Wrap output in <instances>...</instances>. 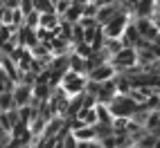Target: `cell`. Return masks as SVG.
<instances>
[{"instance_id": "obj_10", "label": "cell", "mask_w": 160, "mask_h": 148, "mask_svg": "<svg viewBox=\"0 0 160 148\" xmlns=\"http://www.w3.org/2000/svg\"><path fill=\"white\" fill-rule=\"evenodd\" d=\"M12 97H14L16 108L29 105V101H32V88H27V86H16V90L12 92Z\"/></svg>"}, {"instance_id": "obj_18", "label": "cell", "mask_w": 160, "mask_h": 148, "mask_svg": "<svg viewBox=\"0 0 160 148\" xmlns=\"http://www.w3.org/2000/svg\"><path fill=\"white\" fill-rule=\"evenodd\" d=\"M34 12L38 16L43 14H54V2H50V0H36L34 2Z\"/></svg>"}, {"instance_id": "obj_27", "label": "cell", "mask_w": 160, "mask_h": 148, "mask_svg": "<svg viewBox=\"0 0 160 148\" xmlns=\"http://www.w3.org/2000/svg\"><path fill=\"white\" fill-rule=\"evenodd\" d=\"M133 148H149V146H144V144H135Z\"/></svg>"}, {"instance_id": "obj_15", "label": "cell", "mask_w": 160, "mask_h": 148, "mask_svg": "<svg viewBox=\"0 0 160 148\" xmlns=\"http://www.w3.org/2000/svg\"><path fill=\"white\" fill-rule=\"evenodd\" d=\"M102 5H104V0H86L83 2V18H95Z\"/></svg>"}, {"instance_id": "obj_13", "label": "cell", "mask_w": 160, "mask_h": 148, "mask_svg": "<svg viewBox=\"0 0 160 148\" xmlns=\"http://www.w3.org/2000/svg\"><path fill=\"white\" fill-rule=\"evenodd\" d=\"M59 23H61V18H59L57 14H43V16H41V20H38V27H43V29H48V31H54V29L59 27Z\"/></svg>"}, {"instance_id": "obj_5", "label": "cell", "mask_w": 160, "mask_h": 148, "mask_svg": "<svg viewBox=\"0 0 160 148\" xmlns=\"http://www.w3.org/2000/svg\"><path fill=\"white\" fill-rule=\"evenodd\" d=\"M133 25H135V29H138V34H140L142 40H147V43H153L156 40L158 29L151 23V18H138V20H133Z\"/></svg>"}, {"instance_id": "obj_23", "label": "cell", "mask_w": 160, "mask_h": 148, "mask_svg": "<svg viewBox=\"0 0 160 148\" xmlns=\"http://www.w3.org/2000/svg\"><path fill=\"white\" fill-rule=\"evenodd\" d=\"M68 7H70V0H63V2H54V14L59 18H63V14L68 12Z\"/></svg>"}, {"instance_id": "obj_9", "label": "cell", "mask_w": 160, "mask_h": 148, "mask_svg": "<svg viewBox=\"0 0 160 148\" xmlns=\"http://www.w3.org/2000/svg\"><path fill=\"white\" fill-rule=\"evenodd\" d=\"M81 18H83V0H74V2H70L68 12L63 14L61 20H66V23H70V25H77Z\"/></svg>"}, {"instance_id": "obj_17", "label": "cell", "mask_w": 160, "mask_h": 148, "mask_svg": "<svg viewBox=\"0 0 160 148\" xmlns=\"http://www.w3.org/2000/svg\"><path fill=\"white\" fill-rule=\"evenodd\" d=\"M9 110H16V103L12 92H2L0 94V112H9Z\"/></svg>"}, {"instance_id": "obj_20", "label": "cell", "mask_w": 160, "mask_h": 148, "mask_svg": "<svg viewBox=\"0 0 160 148\" xmlns=\"http://www.w3.org/2000/svg\"><path fill=\"white\" fill-rule=\"evenodd\" d=\"M38 20H41V16H38L36 12H32V14H27V16H25L23 25H25L27 29H34V31H36V29H38Z\"/></svg>"}, {"instance_id": "obj_14", "label": "cell", "mask_w": 160, "mask_h": 148, "mask_svg": "<svg viewBox=\"0 0 160 148\" xmlns=\"http://www.w3.org/2000/svg\"><path fill=\"white\" fill-rule=\"evenodd\" d=\"M77 141H95V128L92 126H83V128H79V130H74V132H70Z\"/></svg>"}, {"instance_id": "obj_25", "label": "cell", "mask_w": 160, "mask_h": 148, "mask_svg": "<svg viewBox=\"0 0 160 148\" xmlns=\"http://www.w3.org/2000/svg\"><path fill=\"white\" fill-rule=\"evenodd\" d=\"M90 148H102V144L99 141H90Z\"/></svg>"}, {"instance_id": "obj_12", "label": "cell", "mask_w": 160, "mask_h": 148, "mask_svg": "<svg viewBox=\"0 0 160 148\" xmlns=\"http://www.w3.org/2000/svg\"><path fill=\"white\" fill-rule=\"evenodd\" d=\"M68 70L74 72V74H83V76H86V61L70 52V56H68Z\"/></svg>"}, {"instance_id": "obj_28", "label": "cell", "mask_w": 160, "mask_h": 148, "mask_svg": "<svg viewBox=\"0 0 160 148\" xmlns=\"http://www.w3.org/2000/svg\"><path fill=\"white\" fill-rule=\"evenodd\" d=\"M153 148H160V139H156V144H153Z\"/></svg>"}, {"instance_id": "obj_26", "label": "cell", "mask_w": 160, "mask_h": 148, "mask_svg": "<svg viewBox=\"0 0 160 148\" xmlns=\"http://www.w3.org/2000/svg\"><path fill=\"white\" fill-rule=\"evenodd\" d=\"M151 135H153V137H156V139H160V128H158V130H153V132H151Z\"/></svg>"}, {"instance_id": "obj_4", "label": "cell", "mask_w": 160, "mask_h": 148, "mask_svg": "<svg viewBox=\"0 0 160 148\" xmlns=\"http://www.w3.org/2000/svg\"><path fill=\"white\" fill-rule=\"evenodd\" d=\"M138 65V54H135V49H129V47H124L122 52H117L115 56H111V67L115 70V74H120L124 70H129Z\"/></svg>"}, {"instance_id": "obj_3", "label": "cell", "mask_w": 160, "mask_h": 148, "mask_svg": "<svg viewBox=\"0 0 160 148\" xmlns=\"http://www.w3.org/2000/svg\"><path fill=\"white\" fill-rule=\"evenodd\" d=\"M117 5H120V2H117ZM129 23H131V18H129V16L122 14V12H117V14L108 20V23L102 27V31H104V36L108 38V40H120Z\"/></svg>"}, {"instance_id": "obj_24", "label": "cell", "mask_w": 160, "mask_h": 148, "mask_svg": "<svg viewBox=\"0 0 160 148\" xmlns=\"http://www.w3.org/2000/svg\"><path fill=\"white\" fill-rule=\"evenodd\" d=\"M63 148H77V139H74L72 135H68L66 139H63Z\"/></svg>"}, {"instance_id": "obj_2", "label": "cell", "mask_w": 160, "mask_h": 148, "mask_svg": "<svg viewBox=\"0 0 160 148\" xmlns=\"http://www.w3.org/2000/svg\"><path fill=\"white\" fill-rule=\"evenodd\" d=\"M86 83H88V79L83 76V74H74V72L68 70L66 74H63L59 88L72 99V97H77V94H83V90H86Z\"/></svg>"}, {"instance_id": "obj_21", "label": "cell", "mask_w": 160, "mask_h": 148, "mask_svg": "<svg viewBox=\"0 0 160 148\" xmlns=\"http://www.w3.org/2000/svg\"><path fill=\"white\" fill-rule=\"evenodd\" d=\"M72 54H77V56H81L83 61H86V58L92 56V49H90V45L81 43V45H77V47H72Z\"/></svg>"}, {"instance_id": "obj_1", "label": "cell", "mask_w": 160, "mask_h": 148, "mask_svg": "<svg viewBox=\"0 0 160 148\" xmlns=\"http://www.w3.org/2000/svg\"><path fill=\"white\" fill-rule=\"evenodd\" d=\"M140 108L131 97H122V94H117V97L108 103V112L113 114V119H131L133 112Z\"/></svg>"}, {"instance_id": "obj_7", "label": "cell", "mask_w": 160, "mask_h": 148, "mask_svg": "<svg viewBox=\"0 0 160 148\" xmlns=\"http://www.w3.org/2000/svg\"><path fill=\"white\" fill-rule=\"evenodd\" d=\"M117 97V90H115V81H106L99 86V92H97V105H108L113 99Z\"/></svg>"}, {"instance_id": "obj_11", "label": "cell", "mask_w": 160, "mask_h": 148, "mask_svg": "<svg viewBox=\"0 0 160 148\" xmlns=\"http://www.w3.org/2000/svg\"><path fill=\"white\" fill-rule=\"evenodd\" d=\"M151 16H153V2H133V20Z\"/></svg>"}, {"instance_id": "obj_22", "label": "cell", "mask_w": 160, "mask_h": 148, "mask_svg": "<svg viewBox=\"0 0 160 148\" xmlns=\"http://www.w3.org/2000/svg\"><path fill=\"white\" fill-rule=\"evenodd\" d=\"M18 12L23 16L32 14V12H34V2H32V0H18Z\"/></svg>"}, {"instance_id": "obj_16", "label": "cell", "mask_w": 160, "mask_h": 148, "mask_svg": "<svg viewBox=\"0 0 160 148\" xmlns=\"http://www.w3.org/2000/svg\"><path fill=\"white\" fill-rule=\"evenodd\" d=\"M95 112H97V123H104V126L113 123V114L108 112V105H95Z\"/></svg>"}, {"instance_id": "obj_8", "label": "cell", "mask_w": 160, "mask_h": 148, "mask_svg": "<svg viewBox=\"0 0 160 148\" xmlns=\"http://www.w3.org/2000/svg\"><path fill=\"white\" fill-rule=\"evenodd\" d=\"M120 12V5L117 2H104L102 7H99V12H97V16H95V20H97V25L99 27H104L106 23H108V20Z\"/></svg>"}, {"instance_id": "obj_19", "label": "cell", "mask_w": 160, "mask_h": 148, "mask_svg": "<svg viewBox=\"0 0 160 148\" xmlns=\"http://www.w3.org/2000/svg\"><path fill=\"white\" fill-rule=\"evenodd\" d=\"M160 128V112H149V119H147V123H144V130L151 135L153 130H158Z\"/></svg>"}, {"instance_id": "obj_6", "label": "cell", "mask_w": 160, "mask_h": 148, "mask_svg": "<svg viewBox=\"0 0 160 148\" xmlns=\"http://www.w3.org/2000/svg\"><path fill=\"white\" fill-rule=\"evenodd\" d=\"M86 79L92 81V83H106V81L115 79V70L111 67V63H106V65H99L97 70L88 72V74H86Z\"/></svg>"}]
</instances>
